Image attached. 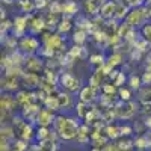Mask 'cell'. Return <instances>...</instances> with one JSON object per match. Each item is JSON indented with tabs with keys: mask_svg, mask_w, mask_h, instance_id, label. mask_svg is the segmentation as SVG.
I'll list each match as a JSON object with an SVG mask.
<instances>
[{
	"mask_svg": "<svg viewBox=\"0 0 151 151\" xmlns=\"http://www.w3.org/2000/svg\"><path fill=\"white\" fill-rule=\"evenodd\" d=\"M80 127L79 118L76 116H65V115H56L53 121V130L62 141H74L77 137V130Z\"/></svg>",
	"mask_w": 151,
	"mask_h": 151,
	"instance_id": "6da1fadb",
	"label": "cell"
},
{
	"mask_svg": "<svg viewBox=\"0 0 151 151\" xmlns=\"http://www.w3.org/2000/svg\"><path fill=\"white\" fill-rule=\"evenodd\" d=\"M40 48H41V42L35 35L29 33L26 36L20 38V41H18V50L21 53H24L26 56L27 55H38Z\"/></svg>",
	"mask_w": 151,
	"mask_h": 151,
	"instance_id": "7a4b0ae2",
	"label": "cell"
},
{
	"mask_svg": "<svg viewBox=\"0 0 151 151\" xmlns=\"http://www.w3.org/2000/svg\"><path fill=\"white\" fill-rule=\"evenodd\" d=\"M60 88H62V91H67V92H79L80 91V80L76 77V76L70 71H64V73H60L59 74V83H58Z\"/></svg>",
	"mask_w": 151,
	"mask_h": 151,
	"instance_id": "3957f363",
	"label": "cell"
},
{
	"mask_svg": "<svg viewBox=\"0 0 151 151\" xmlns=\"http://www.w3.org/2000/svg\"><path fill=\"white\" fill-rule=\"evenodd\" d=\"M118 119H132L137 113V104L134 101H119L115 106Z\"/></svg>",
	"mask_w": 151,
	"mask_h": 151,
	"instance_id": "277c9868",
	"label": "cell"
},
{
	"mask_svg": "<svg viewBox=\"0 0 151 151\" xmlns=\"http://www.w3.org/2000/svg\"><path fill=\"white\" fill-rule=\"evenodd\" d=\"M23 68L26 73H33V74H40V71L45 70L44 62L40 55H27L26 59H24Z\"/></svg>",
	"mask_w": 151,
	"mask_h": 151,
	"instance_id": "5b68a950",
	"label": "cell"
},
{
	"mask_svg": "<svg viewBox=\"0 0 151 151\" xmlns=\"http://www.w3.org/2000/svg\"><path fill=\"white\" fill-rule=\"evenodd\" d=\"M145 17H147V14L144 12V8L136 6L130 11V14L127 15V18H125V23H127L130 27H137V26H142L144 24Z\"/></svg>",
	"mask_w": 151,
	"mask_h": 151,
	"instance_id": "8992f818",
	"label": "cell"
},
{
	"mask_svg": "<svg viewBox=\"0 0 151 151\" xmlns=\"http://www.w3.org/2000/svg\"><path fill=\"white\" fill-rule=\"evenodd\" d=\"M17 106H18V103H17V98L14 95H11L8 92L2 94V100H0V107H2V121L8 116V113L12 112Z\"/></svg>",
	"mask_w": 151,
	"mask_h": 151,
	"instance_id": "52a82bcc",
	"label": "cell"
},
{
	"mask_svg": "<svg viewBox=\"0 0 151 151\" xmlns=\"http://www.w3.org/2000/svg\"><path fill=\"white\" fill-rule=\"evenodd\" d=\"M101 91V89H97V88L91 86V85H86V86H82L80 91H79V101H83V103H88L91 104L97 100V94Z\"/></svg>",
	"mask_w": 151,
	"mask_h": 151,
	"instance_id": "ba28073f",
	"label": "cell"
},
{
	"mask_svg": "<svg viewBox=\"0 0 151 151\" xmlns=\"http://www.w3.org/2000/svg\"><path fill=\"white\" fill-rule=\"evenodd\" d=\"M21 85V77L20 76H12V74H5V77L2 79V88L6 92L18 91V88Z\"/></svg>",
	"mask_w": 151,
	"mask_h": 151,
	"instance_id": "9c48e42d",
	"label": "cell"
},
{
	"mask_svg": "<svg viewBox=\"0 0 151 151\" xmlns=\"http://www.w3.org/2000/svg\"><path fill=\"white\" fill-rule=\"evenodd\" d=\"M55 116H56V115L53 113V110H50V109H47V107H42V109L40 110V113L36 115L35 122H36L38 125H42V127H48V125H53Z\"/></svg>",
	"mask_w": 151,
	"mask_h": 151,
	"instance_id": "30bf717a",
	"label": "cell"
},
{
	"mask_svg": "<svg viewBox=\"0 0 151 151\" xmlns=\"http://www.w3.org/2000/svg\"><path fill=\"white\" fill-rule=\"evenodd\" d=\"M47 29V24H45V17L42 15H36V17H30L29 20V32L30 35H40L42 33V30Z\"/></svg>",
	"mask_w": 151,
	"mask_h": 151,
	"instance_id": "8fae6325",
	"label": "cell"
},
{
	"mask_svg": "<svg viewBox=\"0 0 151 151\" xmlns=\"http://www.w3.org/2000/svg\"><path fill=\"white\" fill-rule=\"evenodd\" d=\"M41 79L38 74H33V73H26L24 71L23 76H21V83L26 89H35V88H41Z\"/></svg>",
	"mask_w": 151,
	"mask_h": 151,
	"instance_id": "7c38bea8",
	"label": "cell"
},
{
	"mask_svg": "<svg viewBox=\"0 0 151 151\" xmlns=\"http://www.w3.org/2000/svg\"><path fill=\"white\" fill-rule=\"evenodd\" d=\"M104 3H106V0H85L83 8L89 17H97L100 15V11H101Z\"/></svg>",
	"mask_w": 151,
	"mask_h": 151,
	"instance_id": "4fadbf2b",
	"label": "cell"
},
{
	"mask_svg": "<svg viewBox=\"0 0 151 151\" xmlns=\"http://www.w3.org/2000/svg\"><path fill=\"white\" fill-rule=\"evenodd\" d=\"M116 8L118 3L113 2V0H106V3L103 5L101 11H100V17L103 20H115V14H116Z\"/></svg>",
	"mask_w": 151,
	"mask_h": 151,
	"instance_id": "5bb4252c",
	"label": "cell"
},
{
	"mask_svg": "<svg viewBox=\"0 0 151 151\" xmlns=\"http://www.w3.org/2000/svg\"><path fill=\"white\" fill-rule=\"evenodd\" d=\"M58 133L55 130H52L50 127H42V125H38L36 129V133H35V139L38 142H42V141H47V139H56Z\"/></svg>",
	"mask_w": 151,
	"mask_h": 151,
	"instance_id": "9a60e30c",
	"label": "cell"
},
{
	"mask_svg": "<svg viewBox=\"0 0 151 151\" xmlns=\"http://www.w3.org/2000/svg\"><path fill=\"white\" fill-rule=\"evenodd\" d=\"M80 6L76 0H64L62 2V15L65 17H74L77 15Z\"/></svg>",
	"mask_w": 151,
	"mask_h": 151,
	"instance_id": "2e32d148",
	"label": "cell"
},
{
	"mask_svg": "<svg viewBox=\"0 0 151 151\" xmlns=\"http://www.w3.org/2000/svg\"><path fill=\"white\" fill-rule=\"evenodd\" d=\"M58 103H59V110L60 109H70L74 104V98L71 92L67 91H59L58 92Z\"/></svg>",
	"mask_w": 151,
	"mask_h": 151,
	"instance_id": "e0dca14e",
	"label": "cell"
},
{
	"mask_svg": "<svg viewBox=\"0 0 151 151\" xmlns=\"http://www.w3.org/2000/svg\"><path fill=\"white\" fill-rule=\"evenodd\" d=\"M18 133H20V139H24V141H30V139H33V137H35V130H33V125H32V122H24L23 125H21V127L17 130Z\"/></svg>",
	"mask_w": 151,
	"mask_h": 151,
	"instance_id": "ac0fdd59",
	"label": "cell"
},
{
	"mask_svg": "<svg viewBox=\"0 0 151 151\" xmlns=\"http://www.w3.org/2000/svg\"><path fill=\"white\" fill-rule=\"evenodd\" d=\"M73 27H74V24H73V17H65V15H62L56 30H58V33H60V35H67Z\"/></svg>",
	"mask_w": 151,
	"mask_h": 151,
	"instance_id": "d6986e66",
	"label": "cell"
},
{
	"mask_svg": "<svg viewBox=\"0 0 151 151\" xmlns=\"http://www.w3.org/2000/svg\"><path fill=\"white\" fill-rule=\"evenodd\" d=\"M103 132H104V134L109 137V139H112V141H116V139H119V137H121L119 125H116V124H106V127L103 129Z\"/></svg>",
	"mask_w": 151,
	"mask_h": 151,
	"instance_id": "ffe728a7",
	"label": "cell"
},
{
	"mask_svg": "<svg viewBox=\"0 0 151 151\" xmlns=\"http://www.w3.org/2000/svg\"><path fill=\"white\" fill-rule=\"evenodd\" d=\"M134 141V148L139 150V151H144V150H148L151 147V137L145 136V134H139Z\"/></svg>",
	"mask_w": 151,
	"mask_h": 151,
	"instance_id": "44dd1931",
	"label": "cell"
},
{
	"mask_svg": "<svg viewBox=\"0 0 151 151\" xmlns=\"http://www.w3.org/2000/svg\"><path fill=\"white\" fill-rule=\"evenodd\" d=\"M68 55L76 60V59H85L86 58V48L85 45H73L70 50H68Z\"/></svg>",
	"mask_w": 151,
	"mask_h": 151,
	"instance_id": "7402d4cb",
	"label": "cell"
},
{
	"mask_svg": "<svg viewBox=\"0 0 151 151\" xmlns=\"http://www.w3.org/2000/svg\"><path fill=\"white\" fill-rule=\"evenodd\" d=\"M86 40H88V32H86V30H83V29H76V30L73 32V42H74L76 45H85Z\"/></svg>",
	"mask_w": 151,
	"mask_h": 151,
	"instance_id": "603a6c76",
	"label": "cell"
},
{
	"mask_svg": "<svg viewBox=\"0 0 151 151\" xmlns=\"http://www.w3.org/2000/svg\"><path fill=\"white\" fill-rule=\"evenodd\" d=\"M127 85H129L130 89H133V91H139L141 88H142V85H144V82H142V76L130 74V77L127 79Z\"/></svg>",
	"mask_w": 151,
	"mask_h": 151,
	"instance_id": "cb8c5ba5",
	"label": "cell"
},
{
	"mask_svg": "<svg viewBox=\"0 0 151 151\" xmlns=\"http://www.w3.org/2000/svg\"><path fill=\"white\" fill-rule=\"evenodd\" d=\"M141 104H151V86H142L137 97Z\"/></svg>",
	"mask_w": 151,
	"mask_h": 151,
	"instance_id": "d4e9b609",
	"label": "cell"
},
{
	"mask_svg": "<svg viewBox=\"0 0 151 151\" xmlns=\"http://www.w3.org/2000/svg\"><path fill=\"white\" fill-rule=\"evenodd\" d=\"M132 6H129L127 3H118V8H116V14H115V20H124L127 18V15L130 14V9Z\"/></svg>",
	"mask_w": 151,
	"mask_h": 151,
	"instance_id": "484cf974",
	"label": "cell"
},
{
	"mask_svg": "<svg viewBox=\"0 0 151 151\" xmlns=\"http://www.w3.org/2000/svg\"><path fill=\"white\" fill-rule=\"evenodd\" d=\"M118 100L119 101H132L133 97V89H130L129 86H121L118 89Z\"/></svg>",
	"mask_w": 151,
	"mask_h": 151,
	"instance_id": "4316f807",
	"label": "cell"
},
{
	"mask_svg": "<svg viewBox=\"0 0 151 151\" xmlns=\"http://www.w3.org/2000/svg\"><path fill=\"white\" fill-rule=\"evenodd\" d=\"M38 150L40 151H58V142H56V139L42 141L38 145Z\"/></svg>",
	"mask_w": 151,
	"mask_h": 151,
	"instance_id": "83f0119b",
	"label": "cell"
},
{
	"mask_svg": "<svg viewBox=\"0 0 151 151\" xmlns=\"http://www.w3.org/2000/svg\"><path fill=\"white\" fill-rule=\"evenodd\" d=\"M88 112H89V104L88 103H83V101H79L76 104V116L79 119H85V116L88 115Z\"/></svg>",
	"mask_w": 151,
	"mask_h": 151,
	"instance_id": "f1b7e54d",
	"label": "cell"
},
{
	"mask_svg": "<svg viewBox=\"0 0 151 151\" xmlns=\"http://www.w3.org/2000/svg\"><path fill=\"white\" fill-rule=\"evenodd\" d=\"M121 62H122V55H121V53H113V55H110V56L107 58L106 65H107V67H110V68L113 70L116 65H119Z\"/></svg>",
	"mask_w": 151,
	"mask_h": 151,
	"instance_id": "f546056e",
	"label": "cell"
},
{
	"mask_svg": "<svg viewBox=\"0 0 151 151\" xmlns=\"http://www.w3.org/2000/svg\"><path fill=\"white\" fill-rule=\"evenodd\" d=\"M106 60H107V58H104V55H100V53H95V55H91L89 56V62H91L92 65H95L97 68L103 67L106 64Z\"/></svg>",
	"mask_w": 151,
	"mask_h": 151,
	"instance_id": "4dcf8cb0",
	"label": "cell"
},
{
	"mask_svg": "<svg viewBox=\"0 0 151 151\" xmlns=\"http://www.w3.org/2000/svg\"><path fill=\"white\" fill-rule=\"evenodd\" d=\"M118 89H119V88L116 85H113L112 82L110 83H104L101 86V92L104 95H112V97H115V94H118Z\"/></svg>",
	"mask_w": 151,
	"mask_h": 151,
	"instance_id": "1f68e13d",
	"label": "cell"
},
{
	"mask_svg": "<svg viewBox=\"0 0 151 151\" xmlns=\"http://www.w3.org/2000/svg\"><path fill=\"white\" fill-rule=\"evenodd\" d=\"M29 142L24 141V139H18L14 145H12V151H27Z\"/></svg>",
	"mask_w": 151,
	"mask_h": 151,
	"instance_id": "d6a6232c",
	"label": "cell"
},
{
	"mask_svg": "<svg viewBox=\"0 0 151 151\" xmlns=\"http://www.w3.org/2000/svg\"><path fill=\"white\" fill-rule=\"evenodd\" d=\"M48 9H50V12H52V14H58V15L60 14V15H62V3L56 2V0H52V2H50Z\"/></svg>",
	"mask_w": 151,
	"mask_h": 151,
	"instance_id": "836d02e7",
	"label": "cell"
},
{
	"mask_svg": "<svg viewBox=\"0 0 151 151\" xmlns=\"http://www.w3.org/2000/svg\"><path fill=\"white\" fill-rule=\"evenodd\" d=\"M119 133H121V137H129L133 133V127H132V125H129V124L119 125Z\"/></svg>",
	"mask_w": 151,
	"mask_h": 151,
	"instance_id": "e575fe53",
	"label": "cell"
},
{
	"mask_svg": "<svg viewBox=\"0 0 151 151\" xmlns=\"http://www.w3.org/2000/svg\"><path fill=\"white\" fill-rule=\"evenodd\" d=\"M35 3V9H45L48 5H50V0H33Z\"/></svg>",
	"mask_w": 151,
	"mask_h": 151,
	"instance_id": "d590c367",
	"label": "cell"
},
{
	"mask_svg": "<svg viewBox=\"0 0 151 151\" xmlns=\"http://www.w3.org/2000/svg\"><path fill=\"white\" fill-rule=\"evenodd\" d=\"M142 33H144V36H145V40H150V41H151V23H145V24H144Z\"/></svg>",
	"mask_w": 151,
	"mask_h": 151,
	"instance_id": "8d00e7d4",
	"label": "cell"
},
{
	"mask_svg": "<svg viewBox=\"0 0 151 151\" xmlns=\"http://www.w3.org/2000/svg\"><path fill=\"white\" fill-rule=\"evenodd\" d=\"M142 82H144L145 86H147V85H151V71L145 70V73L142 74Z\"/></svg>",
	"mask_w": 151,
	"mask_h": 151,
	"instance_id": "74e56055",
	"label": "cell"
},
{
	"mask_svg": "<svg viewBox=\"0 0 151 151\" xmlns=\"http://www.w3.org/2000/svg\"><path fill=\"white\" fill-rule=\"evenodd\" d=\"M125 3H127L129 6H132V8H136V0H124Z\"/></svg>",
	"mask_w": 151,
	"mask_h": 151,
	"instance_id": "f35d334b",
	"label": "cell"
},
{
	"mask_svg": "<svg viewBox=\"0 0 151 151\" xmlns=\"http://www.w3.org/2000/svg\"><path fill=\"white\" fill-rule=\"evenodd\" d=\"M144 124H145V127L151 129V116H148V118L145 119V122H144Z\"/></svg>",
	"mask_w": 151,
	"mask_h": 151,
	"instance_id": "ab89813d",
	"label": "cell"
},
{
	"mask_svg": "<svg viewBox=\"0 0 151 151\" xmlns=\"http://www.w3.org/2000/svg\"><path fill=\"white\" fill-rule=\"evenodd\" d=\"M147 70L151 71V59H148V62H147Z\"/></svg>",
	"mask_w": 151,
	"mask_h": 151,
	"instance_id": "60d3db41",
	"label": "cell"
},
{
	"mask_svg": "<svg viewBox=\"0 0 151 151\" xmlns=\"http://www.w3.org/2000/svg\"><path fill=\"white\" fill-rule=\"evenodd\" d=\"M89 151H103V150H101V148H97V147H92Z\"/></svg>",
	"mask_w": 151,
	"mask_h": 151,
	"instance_id": "b9f144b4",
	"label": "cell"
},
{
	"mask_svg": "<svg viewBox=\"0 0 151 151\" xmlns=\"http://www.w3.org/2000/svg\"><path fill=\"white\" fill-rule=\"evenodd\" d=\"M58 151H59V150H58Z\"/></svg>",
	"mask_w": 151,
	"mask_h": 151,
	"instance_id": "7bdbcfd3",
	"label": "cell"
}]
</instances>
